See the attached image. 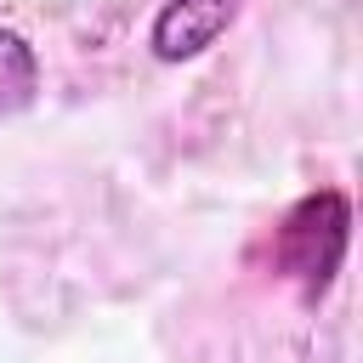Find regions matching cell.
I'll list each match as a JSON object with an SVG mask.
<instances>
[{"instance_id": "1", "label": "cell", "mask_w": 363, "mask_h": 363, "mask_svg": "<svg viewBox=\"0 0 363 363\" xmlns=\"http://www.w3.org/2000/svg\"><path fill=\"white\" fill-rule=\"evenodd\" d=\"M346 199L340 193H318V199H301L278 233V255L284 267L306 284V289H323L329 272L340 267V250H346Z\"/></svg>"}, {"instance_id": "2", "label": "cell", "mask_w": 363, "mask_h": 363, "mask_svg": "<svg viewBox=\"0 0 363 363\" xmlns=\"http://www.w3.org/2000/svg\"><path fill=\"white\" fill-rule=\"evenodd\" d=\"M244 0H170L159 17H153V57L159 62H187L199 51H210L227 23L238 17Z\"/></svg>"}, {"instance_id": "3", "label": "cell", "mask_w": 363, "mask_h": 363, "mask_svg": "<svg viewBox=\"0 0 363 363\" xmlns=\"http://www.w3.org/2000/svg\"><path fill=\"white\" fill-rule=\"evenodd\" d=\"M34 91H40V62H34L28 40L0 28V119L23 113L34 102Z\"/></svg>"}]
</instances>
